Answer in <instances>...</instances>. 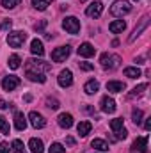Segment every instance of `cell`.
I'll list each match as a JSON object with an SVG mask.
<instances>
[{
    "label": "cell",
    "mask_w": 151,
    "mask_h": 153,
    "mask_svg": "<svg viewBox=\"0 0 151 153\" xmlns=\"http://www.w3.org/2000/svg\"><path fill=\"white\" fill-rule=\"evenodd\" d=\"M148 25H150V14H146V16H142V20H141V23L133 29V32L130 34V38H128V41L132 43V41H135V39L139 38L141 34H142V30H146L148 29Z\"/></svg>",
    "instance_id": "ba28073f"
},
{
    "label": "cell",
    "mask_w": 151,
    "mask_h": 153,
    "mask_svg": "<svg viewBox=\"0 0 151 153\" xmlns=\"http://www.w3.org/2000/svg\"><path fill=\"white\" fill-rule=\"evenodd\" d=\"M98 89H100V84H98V80H89V82H85V85H84V91L87 93V94H96L98 93Z\"/></svg>",
    "instance_id": "44dd1931"
},
{
    "label": "cell",
    "mask_w": 151,
    "mask_h": 153,
    "mask_svg": "<svg viewBox=\"0 0 151 153\" xmlns=\"http://www.w3.org/2000/svg\"><path fill=\"white\" fill-rule=\"evenodd\" d=\"M66 144L68 146H75V139L73 137H66Z\"/></svg>",
    "instance_id": "ab89813d"
},
{
    "label": "cell",
    "mask_w": 151,
    "mask_h": 153,
    "mask_svg": "<svg viewBox=\"0 0 151 153\" xmlns=\"http://www.w3.org/2000/svg\"><path fill=\"white\" fill-rule=\"evenodd\" d=\"M0 132L4 135H9V123H7V119L4 116H0Z\"/></svg>",
    "instance_id": "d6a6232c"
},
{
    "label": "cell",
    "mask_w": 151,
    "mask_h": 153,
    "mask_svg": "<svg viewBox=\"0 0 151 153\" xmlns=\"http://www.w3.org/2000/svg\"><path fill=\"white\" fill-rule=\"evenodd\" d=\"M30 52L34 53V55H38L41 57L43 53H44V48H43V43H41V39H32V43H30Z\"/></svg>",
    "instance_id": "d6986e66"
},
{
    "label": "cell",
    "mask_w": 151,
    "mask_h": 153,
    "mask_svg": "<svg viewBox=\"0 0 151 153\" xmlns=\"http://www.w3.org/2000/svg\"><path fill=\"white\" fill-rule=\"evenodd\" d=\"M57 123L62 128H71L73 126V116L68 114V112H62V114H59V117H57Z\"/></svg>",
    "instance_id": "2e32d148"
},
{
    "label": "cell",
    "mask_w": 151,
    "mask_h": 153,
    "mask_svg": "<svg viewBox=\"0 0 151 153\" xmlns=\"http://www.w3.org/2000/svg\"><path fill=\"white\" fill-rule=\"evenodd\" d=\"M135 62H137V64H144V57H139V59H135Z\"/></svg>",
    "instance_id": "7bdbcfd3"
},
{
    "label": "cell",
    "mask_w": 151,
    "mask_h": 153,
    "mask_svg": "<svg viewBox=\"0 0 151 153\" xmlns=\"http://www.w3.org/2000/svg\"><path fill=\"white\" fill-rule=\"evenodd\" d=\"M101 13H103V4H101L100 0L93 2V4L85 9V14H87L89 18H100V16H101Z\"/></svg>",
    "instance_id": "9c48e42d"
},
{
    "label": "cell",
    "mask_w": 151,
    "mask_h": 153,
    "mask_svg": "<svg viewBox=\"0 0 151 153\" xmlns=\"http://www.w3.org/2000/svg\"><path fill=\"white\" fill-rule=\"evenodd\" d=\"M9 152H11L9 144L7 143H0V153H9Z\"/></svg>",
    "instance_id": "f35d334b"
},
{
    "label": "cell",
    "mask_w": 151,
    "mask_h": 153,
    "mask_svg": "<svg viewBox=\"0 0 151 153\" xmlns=\"http://www.w3.org/2000/svg\"><path fill=\"white\" fill-rule=\"evenodd\" d=\"M48 153H66V148H64L61 143H53V144L50 146Z\"/></svg>",
    "instance_id": "4dcf8cb0"
},
{
    "label": "cell",
    "mask_w": 151,
    "mask_h": 153,
    "mask_svg": "<svg viewBox=\"0 0 151 153\" xmlns=\"http://www.w3.org/2000/svg\"><path fill=\"white\" fill-rule=\"evenodd\" d=\"M46 107L52 109V111H57L59 109V102L55 98H46Z\"/></svg>",
    "instance_id": "e575fe53"
},
{
    "label": "cell",
    "mask_w": 151,
    "mask_h": 153,
    "mask_svg": "<svg viewBox=\"0 0 151 153\" xmlns=\"http://www.w3.org/2000/svg\"><path fill=\"white\" fill-rule=\"evenodd\" d=\"M107 91H110V93H123L124 91V84L117 82V80H110V82H107Z\"/></svg>",
    "instance_id": "603a6c76"
},
{
    "label": "cell",
    "mask_w": 151,
    "mask_h": 153,
    "mask_svg": "<svg viewBox=\"0 0 151 153\" xmlns=\"http://www.w3.org/2000/svg\"><path fill=\"white\" fill-rule=\"evenodd\" d=\"M13 27V22L11 20H2L0 22V30H9Z\"/></svg>",
    "instance_id": "74e56055"
},
{
    "label": "cell",
    "mask_w": 151,
    "mask_h": 153,
    "mask_svg": "<svg viewBox=\"0 0 151 153\" xmlns=\"http://www.w3.org/2000/svg\"><path fill=\"white\" fill-rule=\"evenodd\" d=\"M27 78L32 80V82H39V84H44L46 82L44 73H38V71H27Z\"/></svg>",
    "instance_id": "cb8c5ba5"
},
{
    "label": "cell",
    "mask_w": 151,
    "mask_h": 153,
    "mask_svg": "<svg viewBox=\"0 0 151 153\" xmlns=\"http://www.w3.org/2000/svg\"><path fill=\"white\" fill-rule=\"evenodd\" d=\"M46 23H48L46 20H41V22H38V23L34 25V30H36V32H43V30H44V27H46Z\"/></svg>",
    "instance_id": "8d00e7d4"
},
{
    "label": "cell",
    "mask_w": 151,
    "mask_h": 153,
    "mask_svg": "<svg viewBox=\"0 0 151 153\" xmlns=\"http://www.w3.org/2000/svg\"><path fill=\"white\" fill-rule=\"evenodd\" d=\"M78 66H80V70H84V71H93L94 70V64H91V62H78Z\"/></svg>",
    "instance_id": "d590c367"
},
{
    "label": "cell",
    "mask_w": 151,
    "mask_h": 153,
    "mask_svg": "<svg viewBox=\"0 0 151 153\" xmlns=\"http://www.w3.org/2000/svg\"><path fill=\"white\" fill-rule=\"evenodd\" d=\"M29 148H30V152L32 153H44L43 141H41V139H36V137H32V139L29 141Z\"/></svg>",
    "instance_id": "ac0fdd59"
},
{
    "label": "cell",
    "mask_w": 151,
    "mask_h": 153,
    "mask_svg": "<svg viewBox=\"0 0 151 153\" xmlns=\"http://www.w3.org/2000/svg\"><path fill=\"white\" fill-rule=\"evenodd\" d=\"M62 29L70 34H78L80 32V20L75 16H66L62 20Z\"/></svg>",
    "instance_id": "5b68a950"
},
{
    "label": "cell",
    "mask_w": 151,
    "mask_h": 153,
    "mask_svg": "<svg viewBox=\"0 0 151 153\" xmlns=\"http://www.w3.org/2000/svg\"><path fill=\"white\" fill-rule=\"evenodd\" d=\"M94 53H96V48L91 43H82L78 48V55H82V57H93Z\"/></svg>",
    "instance_id": "9a60e30c"
},
{
    "label": "cell",
    "mask_w": 151,
    "mask_h": 153,
    "mask_svg": "<svg viewBox=\"0 0 151 153\" xmlns=\"http://www.w3.org/2000/svg\"><path fill=\"white\" fill-rule=\"evenodd\" d=\"M29 119H30V125H32L34 128H44V126H46V119L39 114V112H36V111H32V112L29 114Z\"/></svg>",
    "instance_id": "4fadbf2b"
},
{
    "label": "cell",
    "mask_w": 151,
    "mask_h": 153,
    "mask_svg": "<svg viewBox=\"0 0 151 153\" xmlns=\"http://www.w3.org/2000/svg\"><path fill=\"white\" fill-rule=\"evenodd\" d=\"M14 128L20 132L27 128V117L23 116V112H14Z\"/></svg>",
    "instance_id": "e0dca14e"
},
{
    "label": "cell",
    "mask_w": 151,
    "mask_h": 153,
    "mask_svg": "<svg viewBox=\"0 0 151 153\" xmlns=\"http://www.w3.org/2000/svg\"><path fill=\"white\" fill-rule=\"evenodd\" d=\"M20 85V78L14 75H9L5 76L4 80H2V87H4V91H13V89H16Z\"/></svg>",
    "instance_id": "7c38bea8"
},
{
    "label": "cell",
    "mask_w": 151,
    "mask_h": 153,
    "mask_svg": "<svg viewBox=\"0 0 151 153\" xmlns=\"http://www.w3.org/2000/svg\"><path fill=\"white\" fill-rule=\"evenodd\" d=\"M57 82H59L61 87H70L73 84V73L70 70H62L59 73V76H57Z\"/></svg>",
    "instance_id": "8fae6325"
},
{
    "label": "cell",
    "mask_w": 151,
    "mask_h": 153,
    "mask_svg": "<svg viewBox=\"0 0 151 153\" xmlns=\"http://www.w3.org/2000/svg\"><path fill=\"white\" fill-rule=\"evenodd\" d=\"M132 153H148V137H137L132 144Z\"/></svg>",
    "instance_id": "30bf717a"
},
{
    "label": "cell",
    "mask_w": 151,
    "mask_h": 153,
    "mask_svg": "<svg viewBox=\"0 0 151 153\" xmlns=\"http://www.w3.org/2000/svg\"><path fill=\"white\" fill-rule=\"evenodd\" d=\"M25 39H27V32H23V30H14V32H11V34L7 36V43H9V46H13V48H20V46L25 43Z\"/></svg>",
    "instance_id": "8992f818"
},
{
    "label": "cell",
    "mask_w": 151,
    "mask_h": 153,
    "mask_svg": "<svg viewBox=\"0 0 151 153\" xmlns=\"http://www.w3.org/2000/svg\"><path fill=\"white\" fill-rule=\"evenodd\" d=\"M101 111L107 112V114L115 112V102H114V98H110V96H103L101 98Z\"/></svg>",
    "instance_id": "5bb4252c"
},
{
    "label": "cell",
    "mask_w": 151,
    "mask_h": 153,
    "mask_svg": "<svg viewBox=\"0 0 151 153\" xmlns=\"http://www.w3.org/2000/svg\"><path fill=\"white\" fill-rule=\"evenodd\" d=\"M133 2H139V0H133Z\"/></svg>",
    "instance_id": "bcb514c9"
},
{
    "label": "cell",
    "mask_w": 151,
    "mask_h": 153,
    "mask_svg": "<svg viewBox=\"0 0 151 153\" xmlns=\"http://www.w3.org/2000/svg\"><path fill=\"white\" fill-rule=\"evenodd\" d=\"M148 89V84H139L137 87L132 89V93L128 94V98H135V96H142V93Z\"/></svg>",
    "instance_id": "d4e9b609"
},
{
    "label": "cell",
    "mask_w": 151,
    "mask_h": 153,
    "mask_svg": "<svg viewBox=\"0 0 151 153\" xmlns=\"http://www.w3.org/2000/svg\"><path fill=\"white\" fill-rule=\"evenodd\" d=\"M110 128H112V132L115 134V139H126L128 137V130L124 128V125H123V119L121 117H115L110 121Z\"/></svg>",
    "instance_id": "277c9868"
},
{
    "label": "cell",
    "mask_w": 151,
    "mask_h": 153,
    "mask_svg": "<svg viewBox=\"0 0 151 153\" xmlns=\"http://www.w3.org/2000/svg\"><path fill=\"white\" fill-rule=\"evenodd\" d=\"M132 121H133L135 125H141V121H142V111H141V109H133V112H132Z\"/></svg>",
    "instance_id": "1f68e13d"
},
{
    "label": "cell",
    "mask_w": 151,
    "mask_h": 153,
    "mask_svg": "<svg viewBox=\"0 0 151 153\" xmlns=\"http://www.w3.org/2000/svg\"><path fill=\"white\" fill-rule=\"evenodd\" d=\"M50 4H52V0H32V5H34L38 11H44Z\"/></svg>",
    "instance_id": "f1b7e54d"
},
{
    "label": "cell",
    "mask_w": 151,
    "mask_h": 153,
    "mask_svg": "<svg viewBox=\"0 0 151 153\" xmlns=\"http://www.w3.org/2000/svg\"><path fill=\"white\" fill-rule=\"evenodd\" d=\"M91 128H93V125H91L89 121H80V123L76 125V130H78V135H80V137H85V135L91 132Z\"/></svg>",
    "instance_id": "7402d4cb"
},
{
    "label": "cell",
    "mask_w": 151,
    "mask_h": 153,
    "mask_svg": "<svg viewBox=\"0 0 151 153\" xmlns=\"http://www.w3.org/2000/svg\"><path fill=\"white\" fill-rule=\"evenodd\" d=\"M91 146H93L94 150H98V152H107V150H109V144H107L103 139H94V141L91 143Z\"/></svg>",
    "instance_id": "484cf974"
},
{
    "label": "cell",
    "mask_w": 151,
    "mask_h": 153,
    "mask_svg": "<svg viewBox=\"0 0 151 153\" xmlns=\"http://www.w3.org/2000/svg\"><path fill=\"white\" fill-rule=\"evenodd\" d=\"M84 111H85V112H94V109H93V107H84Z\"/></svg>",
    "instance_id": "ee69618b"
},
{
    "label": "cell",
    "mask_w": 151,
    "mask_h": 153,
    "mask_svg": "<svg viewBox=\"0 0 151 153\" xmlns=\"http://www.w3.org/2000/svg\"><path fill=\"white\" fill-rule=\"evenodd\" d=\"M70 53H71V46H59V48H55L53 52H52V61L53 62H62V61H66L68 57H70Z\"/></svg>",
    "instance_id": "52a82bcc"
},
{
    "label": "cell",
    "mask_w": 151,
    "mask_h": 153,
    "mask_svg": "<svg viewBox=\"0 0 151 153\" xmlns=\"http://www.w3.org/2000/svg\"><path fill=\"white\" fill-rule=\"evenodd\" d=\"M130 11H132V5L128 0H115L110 5V14L114 16H123V14H128Z\"/></svg>",
    "instance_id": "3957f363"
},
{
    "label": "cell",
    "mask_w": 151,
    "mask_h": 153,
    "mask_svg": "<svg viewBox=\"0 0 151 153\" xmlns=\"http://www.w3.org/2000/svg\"><path fill=\"white\" fill-rule=\"evenodd\" d=\"M11 148H13V152H14V153H27L25 146H23V143H21L20 139H14V141H13V144H11Z\"/></svg>",
    "instance_id": "83f0119b"
},
{
    "label": "cell",
    "mask_w": 151,
    "mask_h": 153,
    "mask_svg": "<svg viewBox=\"0 0 151 153\" xmlns=\"http://www.w3.org/2000/svg\"><path fill=\"white\" fill-rule=\"evenodd\" d=\"M27 71H38V73H46L52 70V64L43 61V59H29L27 64H25Z\"/></svg>",
    "instance_id": "6da1fadb"
},
{
    "label": "cell",
    "mask_w": 151,
    "mask_h": 153,
    "mask_svg": "<svg viewBox=\"0 0 151 153\" xmlns=\"http://www.w3.org/2000/svg\"><path fill=\"white\" fill-rule=\"evenodd\" d=\"M80 2H87V0H80Z\"/></svg>",
    "instance_id": "f6af8a7d"
},
{
    "label": "cell",
    "mask_w": 151,
    "mask_h": 153,
    "mask_svg": "<svg viewBox=\"0 0 151 153\" xmlns=\"http://www.w3.org/2000/svg\"><path fill=\"white\" fill-rule=\"evenodd\" d=\"M100 64H101L103 70H115L121 64V57L115 55V53H103L100 57Z\"/></svg>",
    "instance_id": "7a4b0ae2"
},
{
    "label": "cell",
    "mask_w": 151,
    "mask_h": 153,
    "mask_svg": "<svg viewBox=\"0 0 151 153\" xmlns=\"http://www.w3.org/2000/svg\"><path fill=\"white\" fill-rule=\"evenodd\" d=\"M21 0H2V7L4 9H14Z\"/></svg>",
    "instance_id": "836d02e7"
},
{
    "label": "cell",
    "mask_w": 151,
    "mask_h": 153,
    "mask_svg": "<svg viewBox=\"0 0 151 153\" xmlns=\"http://www.w3.org/2000/svg\"><path fill=\"white\" fill-rule=\"evenodd\" d=\"M20 62H21V59H20V55H16V53H13V55L9 57V61H7V64H9L11 70H18V68H20Z\"/></svg>",
    "instance_id": "4316f807"
},
{
    "label": "cell",
    "mask_w": 151,
    "mask_h": 153,
    "mask_svg": "<svg viewBox=\"0 0 151 153\" xmlns=\"http://www.w3.org/2000/svg\"><path fill=\"white\" fill-rule=\"evenodd\" d=\"M144 128H146V130H151V117H148V119H146V123H144Z\"/></svg>",
    "instance_id": "60d3db41"
},
{
    "label": "cell",
    "mask_w": 151,
    "mask_h": 153,
    "mask_svg": "<svg viewBox=\"0 0 151 153\" xmlns=\"http://www.w3.org/2000/svg\"><path fill=\"white\" fill-rule=\"evenodd\" d=\"M7 107H9V103H7V102H4V100L0 98V109H7Z\"/></svg>",
    "instance_id": "b9f144b4"
},
{
    "label": "cell",
    "mask_w": 151,
    "mask_h": 153,
    "mask_svg": "<svg viewBox=\"0 0 151 153\" xmlns=\"http://www.w3.org/2000/svg\"><path fill=\"white\" fill-rule=\"evenodd\" d=\"M124 76H128V78H137V76H141V70H139V68H124Z\"/></svg>",
    "instance_id": "f546056e"
},
{
    "label": "cell",
    "mask_w": 151,
    "mask_h": 153,
    "mask_svg": "<svg viewBox=\"0 0 151 153\" xmlns=\"http://www.w3.org/2000/svg\"><path fill=\"white\" fill-rule=\"evenodd\" d=\"M126 29V23L123 22V20H114L112 23L109 25V30L112 32V34H119V32H123Z\"/></svg>",
    "instance_id": "ffe728a7"
}]
</instances>
